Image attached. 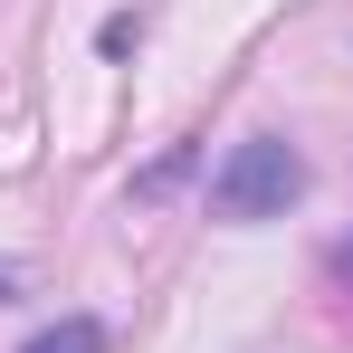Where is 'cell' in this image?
I'll use <instances>...</instances> for the list:
<instances>
[{"instance_id":"6da1fadb","label":"cell","mask_w":353,"mask_h":353,"mask_svg":"<svg viewBox=\"0 0 353 353\" xmlns=\"http://www.w3.org/2000/svg\"><path fill=\"white\" fill-rule=\"evenodd\" d=\"M296 201H305V153L287 134H248V143H230V163L210 172V210L220 220H287Z\"/></svg>"},{"instance_id":"7a4b0ae2","label":"cell","mask_w":353,"mask_h":353,"mask_svg":"<svg viewBox=\"0 0 353 353\" xmlns=\"http://www.w3.org/2000/svg\"><path fill=\"white\" fill-rule=\"evenodd\" d=\"M19 353H105V325L96 315H67V325H48L39 344H19Z\"/></svg>"},{"instance_id":"3957f363","label":"cell","mask_w":353,"mask_h":353,"mask_svg":"<svg viewBox=\"0 0 353 353\" xmlns=\"http://www.w3.org/2000/svg\"><path fill=\"white\" fill-rule=\"evenodd\" d=\"M325 277H334V296H353V230L325 248Z\"/></svg>"},{"instance_id":"277c9868","label":"cell","mask_w":353,"mask_h":353,"mask_svg":"<svg viewBox=\"0 0 353 353\" xmlns=\"http://www.w3.org/2000/svg\"><path fill=\"white\" fill-rule=\"evenodd\" d=\"M0 296H10V287H0Z\"/></svg>"}]
</instances>
